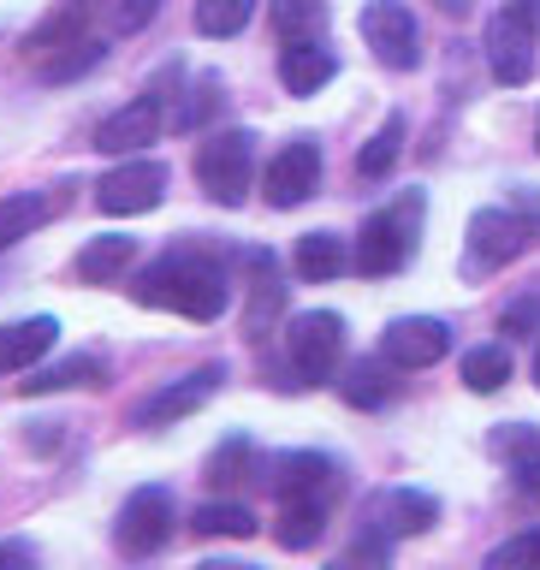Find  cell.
Listing matches in <instances>:
<instances>
[{"mask_svg":"<svg viewBox=\"0 0 540 570\" xmlns=\"http://www.w3.org/2000/svg\"><path fill=\"white\" fill-rule=\"evenodd\" d=\"M137 303H149V309H173L185 321H214V315H226L232 285H226V267L214 256H203V249H167L160 262L143 267Z\"/></svg>","mask_w":540,"mask_h":570,"instance_id":"6da1fadb","label":"cell"},{"mask_svg":"<svg viewBox=\"0 0 540 570\" xmlns=\"http://www.w3.org/2000/svg\"><path fill=\"white\" fill-rule=\"evenodd\" d=\"M422 190H404L392 208L381 214H369L363 220V238H356V267H363L369 279H386V274H399V267L416 256V232H422Z\"/></svg>","mask_w":540,"mask_h":570,"instance_id":"7a4b0ae2","label":"cell"},{"mask_svg":"<svg viewBox=\"0 0 540 570\" xmlns=\"http://www.w3.org/2000/svg\"><path fill=\"white\" fill-rule=\"evenodd\" d=\"M256 178V137L249 131H214L196 149V185H203L220 208H238Z\"/></svg>","mask_w":540,"mask_h":570,"instance_id":"3957f363","label":"cell"},{"mask_svg":"<svg viewBox=\"0 0 540 570\" xmlns=\"http://www.w3.org/2000/svg\"><path fill=\"white\" fill-rule=\"evenodd\" d=\"M285 351H292V368H297L303 386L333 381L338 363H345V315H333V309L292 315V327H285Z\"/></svg>","mask_w":540,"mask_h":570,"instance_id":"277c9868","label":"cell"},{"mask_svg":"<svg viewBox=\"0 0 540 570\" xmlns=\"http://www.w3.org/2000/svg\"><path fill=\"white\" fill-rule=\"evenodd\" d=\"M173 523H178L173 493H167V488H137V493L119 505L114 547L125 552V559H155V552L173 541Z\"/></svg>","mask_w":540,"mask_h":570,"instance_id":"5b68a950","label":"cell"},{"mask_svg":"<svg viewBox=\"0 0 540 570\" xmlns=\"http://www.w3.org/2000/svg\"><path fill=\"white\" fill-rule=\"evenodd\" d=\"M356 30H363V42L374 48V60L386 71H416L422 30H416V12H410L404 0H369L363 18H356Z\"/></svg>","mask_w":540,"mask_h":570,"instance_id":"8992f818","label":"cell"},{"mask_svg":"<svg viewBox=\"0 0 540 570\" xmlns=\"http://www.w3.org/2000/svg\"><path fill=\"white\" fill-rule=\"evenodd\" d=\"M529 238H540V232L523 220L517 208H481L470 220V274H493V267H505L511 256H523Z\"/></svg>","mask_w":540,"mask_h":570,"instance_id":"52a82bcc","label":"cell"},{"mask_svg":"<svg viewBox=\"0 0 540 570\" xmlns=\"http://www.w3.org/2000/svg\"><path fill=\"white\" fill-rule=\"evenodd\" d=\"M160 196H167V167L131 155V160H119L114 173H101L96 208L101 214H149V208H160Z\"/></svg>","mask_w":540,"mask_h":570,"instance_id":"ba28073f","label":"cell"},{"mask_svg":"<svg viewBox=\"0 0 540 570\" xmlns=\"http://www.w3.org/2000/svg\"><path fill=\"white\" fill-rule=\"evenodd\" d=\"M315 185H321V142L315 137H292L262 173V190L274 208H303L315 196Z\"/></svg>","mask_w":540,"mask_h":570,"instance_id":"9c48e42d","label":"cell"},{"mask_svg":"<svg viewBox=\"0 0 540 570\" xmlns=\"http://www.w3.org/2000/svg\"><path fill=\"white\" fill-rule=\"evenodd\" d=\"M220 381H226L220 363H203L196 374H178V381H167L160 392H149V399L137 404V428H173V422L196 416V410L220 392Z\"/></svg>","mask_w":540,"mask_h":570,"instance_id":"30bf717a","label":"cell"},{"mask_svg":"<svg viewBox=\"0 0 540 570\" xmlns=\"http://www.w3.org/2000/svg\"><path fill=\"white\" fill-rule=\"evenodd\" d=\"M445 351H452V327L434 315H399L381 333V356L392 368H434Z\"/></svg>","mask_w":540,"mask_h":570,"instance_id":"8fae6325","label":"cell"},{"mask_svg":"<svg viewBox=\"0 0 540 570\" xmlns=\"http://www.w3.org/2000/svg\"><path fill=\"white\" fill-rule=\"evenodd\" d=\"M534 24H523L511 7H499V18L488 24V66H493V83L505 89H523L534 78Z\"/></svg>","mask_w":540,"mask_h":570,"instance_id":"7c38bea8","label":"cell"},{"mask_svg":"<svg viewBox=\"0 0 540 570\" xmlns=\"http://www.w3.org/2000/svg\"><path fill=\"white\" fill-rule=\"evenodd\" d=\"M167 96H137V101H125L119 114H107L96 125V149L101 155H137V149H149V142L160 137V125H167V107H160Z\"/></svg>","mask_w":540,"mask_h":570,"instance_id":"4fadbf2b","label":"cell"},{"mask_svg":"<svg viewBox=\"0 0 540 570\" xmlns=\"http://www.w3.org/2000/svg\"><path fill=\"white\" fill-rule=\"evenodd\" d=\"M434 523H440V499L422 488H386L369 505V534H381V541H404V534H422Z\"/></svg>","mask_w":540,"mask_h":570,"instance_id":"5bb4252c","label":"cell"},{"mask_svg":"<svg viewBox=\"0 0 540 570\" xmlns=\"http://www.w3.org/2000/svg\"><path fill=\"white\" fill-rule=\"evenodd\" d=\"M274 493L279 499H327L338 493V463L327 458V452H285V458H274Z\"/></svg>","mask_w":540,"mask_h":570,"instance_id":"9a60e30c","label":"cell"},{"mask_svg":"<svg viewBox=\"0 0 540 570\" xmlns=\"http://www.w3.org/2000/svg\"><path fill=\"white\" fill-rule=\"evenodd\" d=\"M53 338H60V321H53V315L7 321V327H0V368H7V374L36 368V363H42V356L53 351Z\"/></svg>","mask_w":540,"mask_h":570,"instance_id":"2e32d148","label":"cell"},{"mask_svg":"<svg viewBox=\"0 0 540 570\" xmlns=\"http://www.w3.org/2000/svg\"><path fill=\"white\" fill-rule=\"evenodd\" d=\"M84 36H89V7H84V0H66L60 12H48L42 24L24 36V60H30V66H42V60H53V53L78 48Z\"/></svg>","mask_w":540,"mask_h":570,"instance_id":"e0dca14e","label":"cell"},{"mask_svg":"<svg viewBox=\"0 0 540 570\" xmlns=\"http://www.w3.org/2000/svg\"><path fill=\"white\" fill-rule=\"evenodd\" d=\"M60 208H66L60 190H12V196H0V249H12L18 238H30V232L48 226Z\"/></svg>","mask_w":540,"mask_h":570,"instance_id":"ac0fdd59","label":"cell"},{"mask_svg":"<svg viewBox=\"0 0 540 570\" xmlns=\"http://www.w3.org/2000/svg\"><path fill=\"white\" fill-rule=\"evenodd\" d=\"M338 78V60H333V48H321V42H292L279 53V83L292 89V96H321Z\"/></svg>","mask_w":540,"mask_h":570,"instance_id":"d6986e66","label":"cell"},{"mask_svg":"<svg viewBox=\"0 0 540 570\" xmlns=\"http://www.w3.org/2000/svg\"><path fill=\"white\" fill-rule=\"evenodd\" d=\"M131 262H137V238H125V232H101V238H89L78 249V279L84 285H114Z\"/></svg>","mask_w":540,"mask_h":570,"instance_id":"ffe728a7","label":"cell"},{"mask_svg":"<svg viewBox=\"0 0 540 570\" xmlns=\"http://www.w3.org/2000/svg\"><path fill=\"white\" fill-rule=\"evenodd\" d=\"M244 267L256 279H249V315H244V327L249 333H267V321L279 315V303H285V285H279V267H274V256L267 249H244Z\"/></svg>","mask_w":540,"mask_h":570,"instance_id":"44dd1931","label":"cell"},{"mask_svg":"<svg viewBox=\"0 0 540 570\" xmlns=\"http://www.w3.org/2000/svg\"><path fill=\"white\" fill-rule=\"evenodd\" d=\"M107 381V363L96 351H78V356H66V363H53V368H30V381H18L36 399V392H66V386H101Z\"/></svg>","mask_w":540,"mask_h":570,"instance_id":"7402d4cb","label":"cell"},{"mask_svg":"<svg viewBox=\"0 0 540 570\" xmlns=\"http://www.w3.org/2000/svg\"><path fill=\"white\" fill-rule=\"evenodd\" d=\"M292 267H297L303 279H338V274L351 267V249H345V238H338V232H303Z\"/></svg>","mask_w":540,"mask_h":570,"instance_id":"603a6c76","label":"cell"},{"mask_svg":"<svg viewBox=\"0 0 540 570\" xmlns=\"http://www.w3.org/2000/svg\"><path fill=\"white\" fill-rule=\"evenodd\" d=\"M321 529H327V505L321 499H279V523H274V541L285 552H303L321 541Z\"/></svg>","mask_w":540,"mask_h":570,"instance_id":"cb8c5ba5","label":"cell"},{"mask_svg":"<svg viewBox=\"0 0 540 570\" xmlns=\"http://www.w3.org/2000/svg\"><path fill=\"white\" fill-rule=\"evenodd\" d=\"M190 529L208 534V541H249L256 534V511L238 505V499H214V505H196Z\"/></svg>","mask_w":540,"mask_h":570,"instance_id":"d4e9b609","label":"cell"},{"mask_svg":"<svg viewBox=\"0 0 540 570\" xmlns=\"http://www.w3.org/2000/svg\"><path fill=\"white\" fill-rule=\"evenodd\" d=\"M404 137H410L404 114H386L381 131H374L363 149H356V173H363V178H386L392 167H399V155H404Z\"/></svg>","mask_w":540,"mask_h":570,"instance_id":"484cf974","label":"cell"},{"mask_svg":"<svg viewBox=\"0 0 540 570\" xmlns=\"http://www.w3.org/2000/svg\"><path fill=\"white\" fill-rule=\"evenodd\" d=\"M274 30L279 42H321L327 36V0H274Z\"/></svg>","mask_w":540,"mask_h":570,"instance_id":"4316f807","label":"cell"},{"mask_svg":"<svg viewBox=\"0 0 540 570\" xmlns=\"http://www.w3.org/2000/svg\"><path fill=\"white\" fill-rule=\"evenodd\" d=\"M458 374H463V386H470V392H499V386L511 381V345H475V351H463Z\"/></svg>","mask_w":540,"mask_h":570,"instance_id":"83f0119b","label":"cell"},{"mask_svg":"<svg viewBox=\"0 0 540 570\" xmlns=\"http://www.w3.org/2000/svg\"><path fill=\"white\" fill-rule=\"evenodd\" d=\"M338 392H345V404L374 410V404H386L392 392H399V381L386 374V356H381V363H369V356H363V363H351V374L338 381Z\"/></svg>","mask_w":540,"mask_h":570,"instance_id":"f1b7e54d","label":"cell"},{"mask_svg":"<svg viewBox=\"0 0 540 570\" xmlns=\"http://www.w3.org/2000/svg\"><path fill=\"white\" fill-rule=\"evenodd\" d=\"M493 458H505L511 475H523L529 488L540 481V434H534V428H499V434H493Z\"/></svg>","mask_w":540,"mask_h":570,"instance_id":"f546056e","label":"cell"},{"mask_svg":"<svg viewBox=\"0 0 540 570\" xmlns=\"http://www.w3.org/2000/svg\"><path fill=\"white\" fill-rule=\"evenodd\" d=\"M249 18H256V0H196V30L214 36V42L238 36Z\"/></svg>","mask_w":540,"mask_h":570,"instance_id":"4dcf8cb0","label":"cell"},{"mask_svg":"<svg viewBox=\"0 0 540 570\" xmlns=\"http://www.w3.org/2000/svg\"><path fill=\"white\" fill-rule=\"evenodd\" d=\"M256 470V445H249L244 434H232L226 445H214V458H208V488H238V481Z\"/></svg>","mask_w":540,"mask_h":570,"instance_id":"1f68e13d","label":"cell"},{"mask_svg":"<svg viewBox=\"0 0 540 570\" xmlns=\"http://www.w3.org/2000/svg\"><path fill=\"white\" fill-rule=\"evenodd\" d=\"M96 12H101V30H107V36H137V30L155 24L160 0H101Z\"/></svg>","mask_w":540,"mask_h":570,"instance_id":"d6a6232c","label":"cell"},{"mask_svg":"<svg viewBox=\"0 0 540 570\" xmlns=\"http://www.w3.org/2000/svg\"><path fill=\"white\" fill-rule=\"evenodd\" d=\"M101 42H96V36H84V42L78 48H66V53H53V60H42V66H36V71H42V78L48 83H66V78H84V71L89 66H101Z\"/></svg>","mask_w":540,"mask_h":570,"instance_id":"836d02e7","label":"cell"},{"mask_svg":"<svg viewBox=\"0 0 540 570\" xmlns=\"http://www.w3.org/2000/svg\"><path fill=\"white\" fill-rule=\"evenodd\" d=\"M481 570H540V529H523L505 547H493Z\"/></svg>","mask_w":540,"mask_h":570,"instance_id":"e575fe53","label":"cell"},{"mask_svg":"<svg viewBox=\"0 0 540 570\" xmlns=\"http://www.w3.org/2000/svg\"><path fill=\"white\" fill-rule=\"evenodd\" d=\"M214 107H220V78H214V71H208V78H196V89H190V101L185 107H178V131H196V125H203L208 114H214Z\"/></svg>","mask_w":540,"mask_h":570,"instance_id":"d590c367","label":"cell"},{"mask_svg":"<svg viewBox=\"0 0 540 570\" xmlns=\"http://www.w3.org/2000/svg\"><path fill=\"white\" fill-rule=\"evenodd\" d=\"M327 570H392L386 541H381V534H363V541H356L351 552H338V559H333Z\"/></svg>","mask_w":540,"mask_h":570,"instance_id":"8d00e7d4","label":"cell"},{"mask_svg":"<svg viewBox=\"0 0 540 570\" xmlns=\"http://www.w3.org/2000/svg\"><path fill=\"white\" fill-rule=\"evenodd\" d=\"M499 327H505L511 338H517V333H540V285H529V292L517 297V303H505Z\"/></svg>","mask_w":540,"mask_h":570,"instance_id":"74e56055","label":"cell"},{"mask_svg":"<svg viewBox=\"0 0 540 570\" xmlns=\"http://www.w3.org/2000/svg\"><path fill=\"white\" fill-rule=\"evenodd\" d=\"M0 570H36V552L24 541H0Z\"/></svg>","mask_w":540,"mask_h":570,"instance_id":"f35d334b","label":"cell"},{"mask_svg":"<svg viewBox=\"0 0 540 570\" xmlns=\"http://www.w3.org/2000/svg\"><path fill=\"white\" fill-rule=\"evenodd\" d=\"M511 208H517V214H523V220H529L534 232H540V196H534L529 185H523V190H511Z\"/></svg>","mask_w":540,"mask_h":570,"instance_id":"ab89813d","label":"cell"},{"mask_svg":"<svg viewBox=\"0 0 540 570\" xmlns=\"http://www.w3.org/2000/svg\"><path fill=\"white\" fill-rule=\"evenodd\" d=\"M505 7H511L517 18H523V24H534V30H540V0H505Z\"/></svg>","mask_w":540,"mask_h":570,"instance_id":"60d3db41","label":"cell"},{"mask_svg":"<svg viewBox=\"0 0 540 570\" xmlns=\"http://www.w3.org/2000/svg\"><path fill=\"white\" fill-rule=\"evenodd\" d=\"M196 570H256V564H226V559H214V564H196Z\"/></svg>","mask_w":540,"mask_h":570,"instance_id":"b9f144b4","label":"cell"},{"mask_svg":"<svg viewBox=\"0 0 540 570\" xmlns=\"http://www.w3.org/2000/svg\"><path fill=\"white\" fill-rule=\"evenodd\" d=\"M440 12H452V18H458V12H470V0H440Z\"/></svg>","mask_w":540,"mask_h":570,"instance_id":"7bdbcfd3","label":"cell"},{"mask_svg":"<svg viewBox=\"0 0 540 570\" xmlns=\"http://www.w3.org/2000/svg\"><path fill=\"white\" fill-rule=\"evenodd\" d=\"M534 381H540V351H534Z\"/></svg>","mask_w":540,"mask_h":570,"instance_id":"ee69618b","label":"cell"},{"mask_svg":"<svg viewBox=\"0 0 540 570\" xmlns=\"http://www.w3.org/2000/svg\"><path fill=\"white\" fill-rule=\"evenodd\" d=\"M534 142H540V125H534Z\"/></svg>","mask_w":540,"mask_h":570,"instance_id":"f6af8a7d","label":"cell"}]
</instances>
